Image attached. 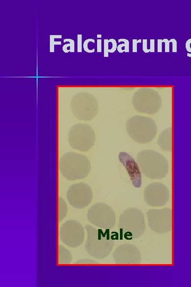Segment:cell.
Here are the masks:
<instances>
[{
	"mask_svg": "<svg viewBox=\"0 0 191 287\" xmlns=\"http://www.w3.org/2000/svg\"><path fill=\"white\" fill-rule=\"evenodd\" d=\"M137 161L142 173L150 179L161 180L169 173L168 160L155 150H142L137 154Z\"/></svg>",
	"mask_w": 191,
	"mask_h": 287,
	"instance_id": "cell-1",
	"label": "cell"
},
{
	"mask_svg": "<svg viewBox=\"0 0 191 287\" xmlns=\"http://www.w3.org/2000/svg\"><path fill=\"white\" fill-rule=\"evenodd\" d=\"M91 163L85 155L74 152H66L59 160V169L68 181L85 179L91 171Z\"/></svg>",
	"mask_w": 191,
	"mask_h": 287,
	"instance_id": "cell-2",
	"label": "cell"
},
{
	"mask_svg": "<svg viewBox=\"0 0 191 287\" xmlns=\"http://www.w3.org/2000/svg\"><path fill=\"white\" fill-rule=\"evenodd\" d=\"M86 230L87 239L85 249L88 254L98 259H103L110 255L115 244L112 237L106 232L90 225H87Z\"/></svg>",
	"mask_w": 191,
	"mask_h": 287,
	"instance_id": "cell-3",
	"label": "cell"
},
{
	"mask_svg": "<svg viewBox=\"0 0 191 287\" xmlns=\"http://www.w3.org/2000/svg\"><path fill=\"white\" fill-rule=\"evenodd\" d=\"M118 228L126 239L133 240L140 237L146 229L143 212L136 208H129L119 218Z\"/></svg>",
	"mask_w": 191,
	"mask_h": 287,
	"instance_id": "cell-4",
	"label": "cell"
},
{
	"mask_svg": "<svg viewBox=\"0 0 191 287\" xmlns=\"http://www.w3.org/2000/svg\"><path fill=\"white\" fill-rule=\"evenodd\" d=\"M127 131L130 138L140 144L152 142L158 132L155 121L147 117L135 116L127 122Z\"/></svg>",
	"mask_w": 191,
	"mask_h": 287,
	"instance_id": "cell-5",
	"label": "cell"
},
{
	"mask_svg": "<svg viewBox=\"0 0 191 287\" xmlns=\"http://www.w3.org/2000/svg\"><path fill=\"white\" fill-rule=\"evenodd\" d=\"M132 103L136 111L154 115L159 111L162 100L159 94L155 90L151 88H141L134 93Z\"/></svg>",
	"mask_w": 191,
	"mask_h": 287,
	"instance_id": "cell-6",
	"label": "cell"
},
{
	"mask_svg": "<svg viewBox=\"0 0 191 287\" xmlns=\"http://www.w3.org/2000/svg\"><path fill=\"white\" fill-rule=\"evenodd\" d=\"M97 136L93 129L87 124H76L68 133L70 145L81 151H89L94 145Z\"/></svg>",
	"mask_w": 191,
	"mask_h": 287,
	"instance_id": "cell-7",
	"label": "cell"
},
{
	"mask_svg": "<svg viewBox=\"0 0 191 287\" xmlns=\"http://www.w3.org/2000/svg\"><path fill=\"white\" fill-rule=\"evenodd\" d=\"M89 222L100 228L110 230L116 224V215L115 211L109 205L104 203H96L87 212Z\"/></svg>",
	"mask_w": 191,
	"mask_h": 287,
	"instance_id": "cell-8",
	"label": "cell"
},
{
	"mask_svg": "<svg viewBox=\"0 0 191 287\" xmlns=\"http://www.w3.org/2000/svg\"><path fill=\"white\" fill-rule=\"evenodd\" d=\"M71 106L75 115L79 119L90 120L97 115L98 103L90 94L79 93L75 96Z\"/></svg>",
	"mask_w": 191,
	"mask_h": 287,
	"instance_id": "cell-9",
	"label": "cell"
},
{
	"mask_svg": "<svg viewBox=\"0 0 191 287\" xmlns=\"http://www.w3.org/2000/svg\"><path fill=\"white\" fill-rule=\"evenodd\" d=\"M60 237L67 247L77 248L85 240V229L83 225L75 220L66 221L60 230Z\"/></svg>",
	"mask_w": 191,
	"mask_h": 287,
	"instance_id": "cell-10",
	"label": "cell"
},
{
	"mask_svg": "<svg viewBox=\"0 0 191 287\" xmlns=\"http://www.w3.org/2000/svg\"><path fill=\"white\" fill-rule=\"evenodd\" d=\"M148 225L159 234L168 233L172 229V211L169 208L151 209L146 213Z\"/></svg>",
	"mask_w": 191,
	"mask_h": 287,
	"instance_id": "cell-11",
	"label": "cell"
},
{
	"mask_svg": "<svg viewBox=\"0 0 191 287\" xmlns=\"http://www.w3.org/2000/svg\"><path fill=\"white\" fill-rule=\"evenodd\" d=\"M93 198L91 188L85 183L73 184L68 188L66 198L71 206L77 209H83L89 206Z\"/></svg>",
	"mask_w": 191,
	"mask_h": 287,
	"instance_id": "cell-12",
	"label": "cell"
},
{
	"mask_svg": "<svg viewBox=\"0 0 191 287\" xmlns=\"http://www.w3.org/2000/svg\"><path fill=\"white\" fill-rule=\"evenodd\" d=\"M144 200L149 206L160 207L164 206L170 197L167 186L160 183L149 184L145 189Z\"/></svg>",
	"mask_w": 191,
	"mask_h": 287,
	"instance_id": "cell-13",
	"label": "cell"
},
{
	"mask_svg": "<svg viewBox=\"0 0 191 287\" xmlns=\"http://www.w3.org/2000/svg\"><path fill=\"white\" fill-rule=\"evenodd\" d=\"M113 260L119 264H136L141 262V253L134 245L122 244L113 253Z\"/></svg>",
	"mask_w": 191,
	"mask_h": 287,
	"instance_id": "cell-14",
	"label": "cell"
},
{
	"mask_svg": "<svg viewBox=\"0 0 191 287\" xmlns=\"http://www.w3.org/2000/svg\"><path fill=\"white\" fill-rule=\"evenodd\" d=\"M119 159L126 167L133 186L136 188H140L142 184L141 173L137 163L126 152H121Z\"/></svg>",
	"mask_w": 191,
	"mask_h": 287,
	"instance_id": "cell-15",
	"label": "cell"
},
{
	"mask_svg": "<svg viewBox=\"0 0 191 287\" xmlns=\"http://www.w3.org/2000/svg\"><path fill=\"white\" fill-rule=\"evenodd\" d=\"M157 144L163 151L171 152L172 150V129L163 130L159 135Z\"/></svg>",
	"mask_w": 191,
	"mask_h": 287,
	"instance_id": "cell-16",
	"label": "cell"
},
{
	"mask_svg": "<svg viewBox=\"0 0 191 287\" xmlns=\"http://www.w3.org/2000/svg\"><path fill=\"white\" fill-rule=\"evenodd\" d=\"M58 259L60 264H69L73 260V255L69 250L59 245Z\"/></svg>",
	"mask_w": 191,
	"mask_h": 287,
	"instance_id": "cell-17",
	"label": "cell"
},
{
	"mask_svg": "<svg viewBox=\"0 0 191 287\" xmlns=\"http://www.w3.org/2000/svg\"><path fill=\"white\" fill-rule=\"evenodd\" d=\"M112 45L109 39H104V57H108L109 53H114L117 48V43L114 39H112Z\"/></svg>",
	"mask_w": 191,
	"mask_h": 287,
	"instance_id": "cell-18",
	"label": "cell"
},
{
	"mask_svg": "<svg viewBox=\"0 0 191 287\" xmlns=\"http://www.w3.org/2000/svg\"><path fill=\"white\" fill-rule=\"evenodd\" d=\"M67 207L65 201L61 197L59 198V221L61 222L66 216Z\"/></svg>",
	"mask_w": 191,
	"mask_h": 287,
	"instance_id": "cell-19",
	"label": "cell"
},
{
	"mask_svg": "<svg viewBox=\"0 0 191 287\" xmlns=\"http://www.w3.org/2000/svg\"><path fill=\"white\" fill-rule=\"evenodd\" d=\"M124 42V43L120 45L117 46V51L119 53L129 52L130 51V43L129 41L127 39H118V42Z\"/></svg>",
	"mask_w": 191,
	"mask_h": 287,
	"instance_id": "cell-20",
	"label": "cell"
},
{
	"mask_svg": "<svg viewBox=\"0 0 191 287\" xmlns=\"http://www.w3.org/2000/svg\"><path fill=\"white\" fill-rule=\"evenodd\" d=\"M65 41H67L69 42V44L65 45L63 47V51L65 53H67L69 52H75V42L73 39H65Z\"/></svg>",
	"mask_w": 191,
	"mask_h": 287,
	"instance_id": "cell-21",
	"label": "cell"
},
{
	"mask_svg": "<svg viewBox=\"0 0 191 287\" xmlns=\"http://www.w3.org/2000/svg\"><path fill=\"white\" fill-rule=\"evenodd\" d=\"M56 38H62V35H50V52H54V46L55 45H61V42H55L54 39Z\"/></svg>",
	"mask_w": 191,
	"mask_h": 287,
	"instance_id": "cell-22",
	"label": "cell"
},
{
	"mask_svg": "<svg viewBox=\"0 0 191 287\" xmlns=\"http://www.w3.org/2000/svg\"><path fill=\"white\" fill-rule=\"evenodd\" d=\"M94 40V39L90 38L85 41V42L84 43L83 47L86 52L88 53H93L91 51L89 50V43L91 42H92V41Z\"/></svg>",
	"mask_w": 191,
	"mask_h": 287,
	"instance_id": "cell-23",
	"label": "cell"
},
{
	"mask_svg": "<svg viewBox=\"0 0 191 287\" xmlns=\"http://www.w3.org/2000/svg\"><path fill=\"white\" fill-rule=\"evenodd\" d=\"M133 42H132V44H133V49H132V51L133 52L135 53V52H137L138 51V48H137V45L139 43H141V41L142 40L139 39H133Z\"/></svg>",
	"mask_w": 191,
	"mask_h": 287,
	"instance_id": "cell-24",
	"label": "cell"
},
{
	"mask_svg": "<svg viewBox=\"0 0 191 287\" xmlns=\"http://www.w3.org/2000/svg\"><path fill=\"white\" fill-rule=\"evenodd\" d=\"M185 47L188 52L191 53V39H189L186 41ZM187 56L191 57V53H187Z\"/></svg>",
	"mask_w": 191,
	"mask_h": 287,
	"instance_id": "cell-25",
	"label": "cell"
},
{
	"mask_svg": "<svg viewBox=\"0 0 191 287\" xmlns=\"http://www.w3.org/2000/svg\"><path fill=\"white\" fill-rule=\"evenodd\" d=\"M162 43H165V52H170V40L168 39H162Z\"/></svg>",
	"mask_w": 191,
	"mask_h": 287,
	"instance_id": "cell-26",
	"label": "cell"
},
{
	"mask_svg": "<svg viewBox=\"0 0 191 287\" xmlns=\"http://www.w3.org/2000/svg\"><path fill=\"white\" fill-rule=\"evenodd\" d=\"M82 52V35H78V52Z\"/></svg>",
	"mask_w": 191,
	"mask_h": 287,
	"instance_id": "cell-27",
	"label": "cell"
},
{
	"mask_svg": "<svg viewBox=\"0 0 191 287\" xmlns=\"http://www.w3.org/2000/svg\"><path fill=\"white\" fill-rule=\"evenodd\" d=\"M170 43H172L173 44V52H177V40L174 39L172 38L170 40Z\"/></svg>",
	"mask_w": 191,
	"mask_h": 287,
	"instance_id": "cell-28",
	"label": "cell"
},
{
	"mask_svg": "<svg viewBox=\"0 0 191 287\" xmlns=\"http://www.w3.org/2000/svg\"><path fill=\"white\" fill-rule=\"evenodd\" d=\"M148 40L147 39H143L142 40V43H143V47H142V49H143V51L145 53H149L150 52V49H148V42H147Z\"/></svg>",
	"mask_w": 191,
	"mask_h": 287,
	"instance_id": "cell-29",
	"label": "cell"
},
{
	"mask_svg": "<svg viewBox=\"0 0 191 287\" xmlns=\"http://www.w3.org/2000/svg\"><path fill=\"white\" fill-rule=\"evenodd\" d=\"M94 262H97L90 260V259H88L87 260V259H81H81H79V260L76 262V263L83 264V263H94Z\"/></svg>",
	"mask_w": 191,
	"mask_h": 287,
	"instance_id": "cell-30",
	"label": "cell"
},
{
	"mask_svg": "<svg viewBox=\"0 0 191 287\" xmlns=\"http://www.w3.org/2000/svg\"><path fill=\"white\" fill-rule=\"evenodd\" d=\"M162 39H158L157 40V52L160 53L162 52Z\"/></svg>",
	"mask_w": 191,
	"mask_h": 287,
	"instance_id": "cell-31",
	"label": "cell"
},
{
	"mask_svg": "<svg viewBox=\"0 0 191 287\" xmlns=\"http://www.w3.org/2000/svg\"><path fill=\"white\" fill-rule=\"evenodd\" d=\"M151 44H150V52H155V39H151Z\"/></svg>",
	"mask_w": 191,
	"mask_h": 287,
	"instance_id": "cell-32",
	"label": "cell"
},
{
	"mask_svg": "<svg viewBox=\"0 0 191 287\" xmlns=\"http://www.w3.org/2000/svg\"><path fill=\"white\" fill-rule=\"evenodd\" d=\"M102 40L101 39H98V52L102 51Z\"/></svg>",
	"mask_w": 191,
	"mask_h": 287,
	"instance_id": "cell-33",
	"label": "cell"
},
{
	"mask_svg": "<svg viewBox=\"0 0 191 287\" xmlns=\"http://www.w3.org/2000/svg\"><path fill=\"white\" fill-rule=\"evenodd\" d=\"M102 37V35H98V38H101Z\"/></svg>",
	"mask_w": 191,
	"mask_h": 287,
	"instance_id": "cell-34",
	"label": "cell"
}]
</instances>
